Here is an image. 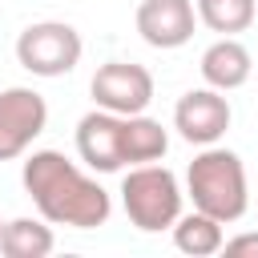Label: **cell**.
Returning a JSON list of instances; mask_svg holds the SVG:
<instances>
[{
  "label": "cell",
  "mask_w": 258,
  "mask_h": 258,
  "mask_svg": "<svg viewBox=\"0 0 258 258\" xmlns=\"http://www.w3.org/2000/svg\"><path fill=\"white\" fill-rule=\"evenodd\" d=\"M198 16L214 32H242L254 24V0H198Z\"/></svg>",
  "instance_id": "obj_14"
},
{
  "label": "cell",
  "mask_w": 258,
  "mask_h": 258,
  "mask_svg": "<svg viewBox=\"0 0 258 258\" xmlns=\"http://www.w3.org/2000/svg\"><path fill=\"white\" fill-rule=\"evenodd\" d=\"M121 206L129 214V222L145 234H157V230H169L181 214V189H177V177L165 169V165H137L121 177Z\"/></svg>",
  "instance_id": "obj_3"
},
{
  "label": "cell",
  "mask_w": 258,
  "mask_h": 258,
  "mask_svg": "<svg viewBox=\"0 0 258 258\" xmlns=\"http://www.w3.org/2000/svg\"><path fill=\"white\" fill-rule=\"evenodd\" d=\"M0 230H4V222H0Z\"/></svg>",
  "instance_id": "obj_16"
},
{
  "label": "cell",
  "mask_w": 258,
  "mask_h": 258,
  "mask_svg": "<svg viewBox=\"0 0 258 258\" xmlns=\"http://www.w3.org/2000/svg\"><path fill=\"white\" fill-rule=\"evenodd\" d=\"M173 129L189 145H214L230 129V101L218 89H189L173 109Z\"/></svg>",
  "instance_id": "obj_8"
},
{
  "label": "cell",
  "mask_w": 258,
  "mask_h": 258,
  "mask_svg": "<svg viewBox=\"0 0 258 258\" xmlns=\"http://www.w3.org/2000/svg\"><path fill=\"white\" fill-rule=\"evenodd\" d=\"M137 32L153 48H181L194 36V4L189 0H141Z\"/></svg>",
  "instance_id": "obj_9"
},
{
  "label": "cell",
  "mask_w": 258,
  "mask_h": 258,
  "mask_svg": "<svg viewBox=\"0 0 258 258\" xmlns=\"http://www.w3.org/2000/svg\"><path fill=\"white\" fill-rule=\"evenodd\" d=\"M169 230H173V246H177L181 254H194V258L222 254V242H226L222 222L210 218V214H202V210H194V214H177V222H173Z\"/></svg>",
  "instance_id": "obj_11"
},
{
  "label": "cell",
  "mask_w": 258,
  "mask_h": 258,
  "mask_svg": "<svg viewBox=\"0 0 258 258\" xmlns=\"http://www.w3.org/2000/svg\"><path fill=\"white\" fill-rule=\"evenodd\" d=\"M169 149V133L161 129V121L133 113L125 117V165H145V161H161Z\"/></svg>",
  "instance_id": "obj_13"
},
{
  "label": "cell",
  "mask_w": 258,
  "mask_h": 258,
  "mask_svg": "<svg viewBox=\"0 0 258 258\" xmlns=\"http://www.w3.org/2000/svg\"><path fill=\"white\" fill-rule=\"evenodd\" d=\"M250 73H254V56H250V48H246L242 40H234V36H222V40H214V44L202 52V77H206V85L218 89V93H230V89L246 85Z\"/></svg>",
  "instance_id": "obj_10"
},
{
  "label": "cell",
  "mask_w": 258,
  "mask_h": 258,
  "mask_svg": "<svg viewBox=\"0 0 258 258\" xmlns=\"http://www.w3.org/2000/svg\"><path fill=\"white\" fill-rule=\"evenodd\" d=\"M48 125V105L36 89L12 85L0 93V161L20 157Z\"/></svg>",
  "instance_id": "obj_6"
},
{
  "label": "cell",
  "mask_w": 258,
  "mask_h": 258,
  "mask_svg": "<svg viewBox=\"0 0 258 258\" xmlns=\"http://www.w3.org/2000/svg\"><path fill=\"white\" fill-rule=\"evenodd\" d=\"M185 185L194 198V210L226 222H238L250 206V189H246V165L238 153L218 149V145H202V153L189 161L185 169Z\"/></svg>",
  "instance_id": "obj_2"
},
{
  "label": "cell",
  "mask_w": 258,
  "mask_h": 258,
  "mask_svg": "<svg viewBox=\"0 0 258 258\" xmlns=\"http://www.w3.org/2000/svg\"><path fill=\"white\" fill-rule=\"evenodd\" d=\"M20 177H24V189H28L32 206L52 226L93 230V226H105L109 214H113L109 189L101 181H93L85 169H77L56 149H36L24 161V173Z\"/></svg>",
  "instance_id": "obj_1"
},
{
  "label": "cell",
  "mask_w": 258,
  "mask_h": 258,
  "mask_svg": "<svg viewBox=\"0 0 258 258\" xmlns=\"http://www.w3.org/2000/svg\"><path fill=\"white\" fill-rule=\"evenodd\" d=\"M89 93H93L97 109L133 117V113H145V105L153 101V77H149V69H141L133 60H109L93 73Z\"/></svg>",
  "instance_id": "obj_5"
},
{
  "label": "cell",
  "mask_w": 258,
  "mask_h": 258,
  "mask_svg": "<svg viewBox=\"0 0 258 258\" xmlns=\"http://www.w3.org/2000/svg\"><path fill=\"white\" fill-rule=\"evenodd\" d=\"M81 32L64 20H36L16 36V60L32 77H64L81 60Z\"/></svg>",
  "instance_id": "obj_4"
},
{
  "label": "cell",
  "mask_w": 258,
  "mask_h": 258,
  "mask_svg": "<svg viewBox=\"0 0 258 258\" xmlns=\"http://www.w3.org/2000/svg\"><path fill=\"white\" fill-rule=\"evenodd\" d=\"M52 230L36 218H12L0 230V254L4 258H48L52 254Z\"/></svg>",
  "instance_id": "obj_12"
},
{
  "label": "cell",
  "mask_w": 258,
  "mask_h": 258,
  "mask_svg": "<svg viewBox=\"0 0 258 258\" xmlns=\"http://www.w3.org/2000/svg\"><path fill=\"white\" fill-rule=\"evenodd\" d=\"M77 153L97 173L125 169V117L109 109H93L77 125Z\"/></svg>",
  "instance_id": "obj_7"
},
{
  "label": "cell",
  "mask_w": 258,
  "mask_h": 258,
  "mask_svg": "<svg viewBox=\"0 0 258 258\" xmlns=\"http://www.w3.org/2000/svg\"><path fill=\"white\" fill-rule=\"evenodd\" d=\"M222 254H230V258H258V234H238V238L222 242Z\"/></svg>",
  "instance_id": "obj_15"
}]
</instances>
